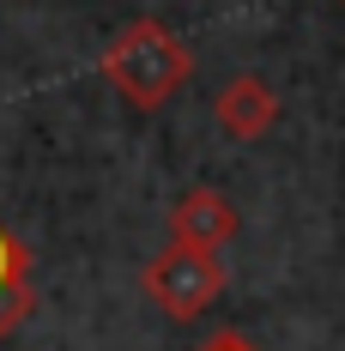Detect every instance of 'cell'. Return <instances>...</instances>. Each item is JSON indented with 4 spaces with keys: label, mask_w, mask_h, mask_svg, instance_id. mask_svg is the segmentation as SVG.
Masks as SVG:
<instances>
[{
    "label": "cell",
    "mask_w": 345,
    "mask_h": 351,
    "mask_svg": "<svg viewBox=\"0 0 345 351\" xmlns=\"http://www.w3.org/2000/svg\"><path fill=\"white\" fill-rule=\"evenodd\" d=\"M97 73H104L139 115H152V109H164L176 91L194 79V49H188L164 19H128V25L104 43Z\"/></svg>",
    "instance_id": "obj_1"
},
{
    "label": "cell",
    "mask_w": 345,
    "mask_h": 351,
    "mask_svg": "<svg viewBox=\"0 0 345 351\" xmlns=\"http://www.w3.org/2000/svg\"><path fill=\"white\" fill-rule=\"evenodd\" d=\"M139 291H145L170 321H200L212 303L224 297V261H218V254H200V248L170 243L164 254L145 261Z\"/></svg>",
    "instance_id": "obj_2"
},
{
    "label": "cell",
    "mask_w": 345,
    "mask_h": 351,
    "mask_svg": "<svg viewBox=\"0 0 345 351\" xmlns=\"http://www.w3.org/2000/svg\"><path fill=\"white\" fill-rule=\"evenodd\" d=\"M237 230H242V212H237V200L218 194V188H188L170 206V243H182V248L218 254L224 243H237Z\"/></svg>",
    "instance_id": "obj_3"
},
{
    "label": "cell",
    "mask_w": 345,
    "mask_h": 351,
    "mask_svg": "<svg viewBox=\"0 0 345 351\" xmlns=\"http://www.w3.org/2000/svg\"><path fill=\"white\" fill-rule=\"evenodd\" d=\"M212 121H218L237 145L267 140L273 121H278V91L261 73H237V79H224V91L212 97Z\"/></svg>",
    "instance_id": "obj_4"
},
{
    "label": "cell",
    "mask_w": 345,
    "mask_h": 351,
    "mask_svg": "<svg viewBox=\"0 0 345 351\" xmlns=\"http://www.w3.org/2000/svg\"><path fill=\"white\" fill-rule=\"evenodd\" d=\"M31 315H36V291H31V279H25V285H6V291H0V346H6V339H12V333H19Z\"/></svg>",
    "instance_id": "obj_5"
},
{
    "label": "cell",
    "mask_w": 345,
    "mask_h": 351,
    "mask_svg": "<svg viewBox=\"0 0 345 351\" xmlns=\"http://www.w3.org/2000/svg\"><path fill=\"white\" fill-rule=\"evenodd\" d=\"M25 279H31V248L0 224V291H6V285H25Z\"/></svg>",
    "instance_id": "obj_6"
},
{
    "label": "cell",
    "mask_w": 345,
    "mask_h": 351,
    "mask_svg": "<svg viewBox=\"0 0 345 351\" xmlns=\"http://www.w3.org/2000/svg\"><path fill=\"white\" fill-rule=\"evenodd\" d=\"M200 351H254V346L242 339L237 327H224V333H212V339H206V346H200Z\"/></svg>",
    "instance_id": "obj_7"
}]
</instances>
